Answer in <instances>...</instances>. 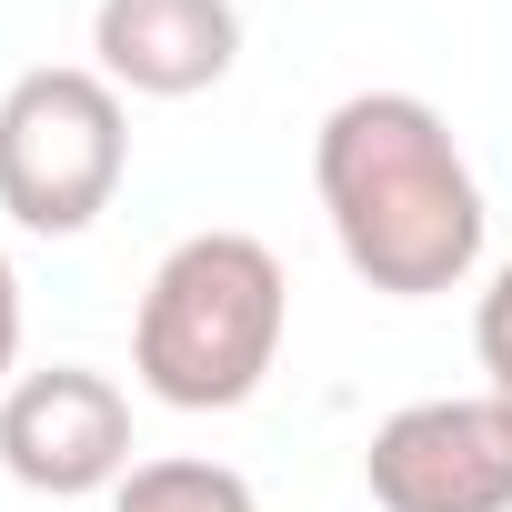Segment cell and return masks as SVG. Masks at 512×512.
Returning <instances> with one entry per match:
<instances>
[{"label":"cell","mask_w":512,"mask_h":512,"mask_svg":"<svg viewBox=\"0 0 512 512\" xmlns=\"http://www.w3.org/2000/svg\"><path fill=\"white\" fill-rule=\"evenodd\" d=\"M0 472L21 492H41L51 512L91 502V492H121V472H131V402H121V382L81 372V362L21 372L0 392Z\"/></svg>","instance_id":"4"},{"label":"cell","mask_w":512,"mask_h":512,"mask_svg":"<svg viewBox=\"0 0 512 512\" xmlns=\"http://www.w3.org/2000/svg\"><path fill=\"white\" fill-rule=\"evenodd\" d=\"M21 382V272H11V251H0V392Z\"/></svg>","instance_id":"9"},{"label":"cell","mask_w":512,"mask_h":512,"mask_svg":"<svg viewBox=\"0 0 512 512\" xmlns=\"http://www.w3.org/2000/svg\"><path fill=\"white\" fill-rule=\"evenodd\" d=\"M492 412H502V422H512V382H492Z\"/></svg>","instance_id":"10"},{"label":"cell","mask_w":512,"mask_h":512,"mask_svg":"<svg viewBox=\"0 0 512 512\" xmlns=\"http://www.w3.org/2000/svg\"><path fill=\"white\" fill-rule=\"evenodd\" d=\"M292 332V282L272 241L251 231H191L161 251V272L131 312V372L171 412H241L272 382Z\"/></svg>","instance_id":"2"},{"label":"cell","mask_w":512,"mask_h":512,"mask_svg":"<svg viewBox=\"0 0 512 512\" xmlns=\"http://www.w3.org/2000/svg\"><path fill=\"white\" fill-rule=\"evenodd\" d=\"M131 171V111L91 61H41L0 91V211L41 241H71L111 211Z\"/></svg>","instance_id":"3"},{"label":"cell","mask_w":512,"mask_h":512,"mask_svg":"<svg viewBox=\"0 0 512 512\" xmlns=\"http://www.w3.org/2000/svg\"><path fill=\"white\" fill-rule=\"evenodd\" d=\"M111 512H262V492H251L231 462H201V452H161V462H131Z\"/></svg>","instance_id":"7"},{"label":"cell","mask_w":512,"mask_h":512,"mask_svg":"<svg viewBox=\"0 0 512 512\" xmlns=\"http://www.w3.org/2000/svg\"><path fill=\"white\" fill-rule=\"evenodd\" d=\"M472 352H482L492 382H512V262L492 272V292H482V312H472Z\"/></svg>","instance_id":"8"},{"label":"cell","mask_w":512,"mask_h":512,"mask_svg":"<svg viewBox=\"0 0 512 512\" xmlns=\"http://www.w3.org/2000/svg\"><path fill=\"white\" fill-rule=\"evenodd\" d=\"M312 191L332 211L342 262L392 302L462 292L482 262V231H492L482 181L422 91H352L312 131Z\"/></svg>","instance_id":"1"},{"label":"cell","mask_w":512,"mask_h":512,"mask_svg":"<svg viewBox=\"0 0 512 512\" xmlns=\"http://www.w3.org/2000/svg\"><path fill=\"white\" fill-rule=\"evenodd\" d=\"M362 482L382 512H512V422L482 402H402L372 452Z\"/></svg>","instance_id":"5"},{"label":"cell","mask_w":512,"mask_h":512,"mask_svg":"<svg viewBox=\"0 0 512 512\" xmlns=\"http://www.w3.org/2000/svg\"><path fill=\"white\" fill-rule=\"evenodd\" d=\"M241 61L231 0H101L91 11V71L131 101H191Z\"/></svg>","instance_id":"6"}]
</instances>
